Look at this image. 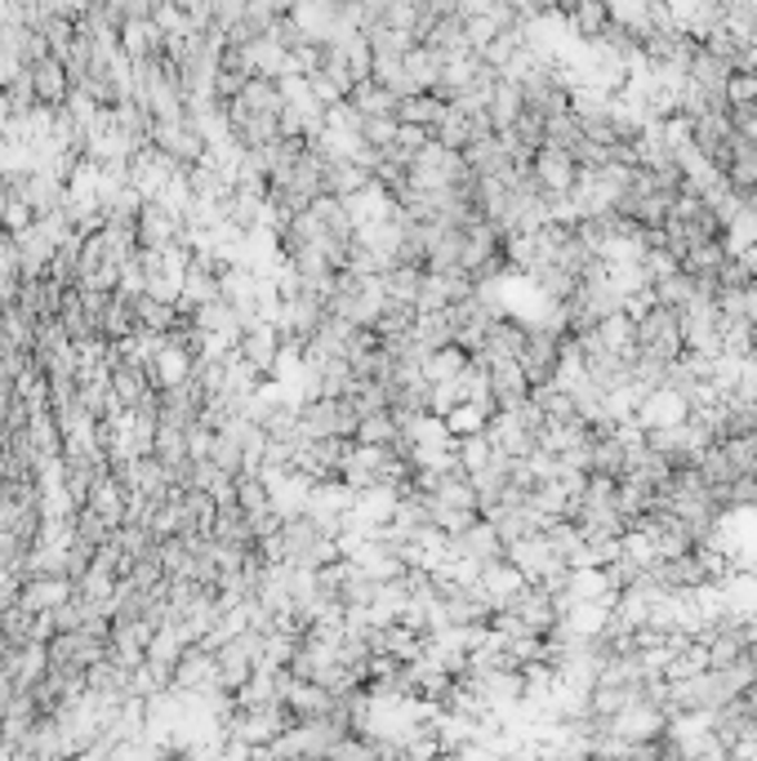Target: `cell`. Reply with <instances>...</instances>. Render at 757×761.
<instances>
[{
	"instance_id": "obj_1",
	"label": "cell",
	"mask_w": 757,
	"mask_h": 761,
	"mask_svg": "<svg viewBox=\"0 0 757 761\" xmlns=\"http://www.w3.org/2000/svg\"><path fill=\"white\" fill-rule=\"evenodd\" d=\"M361 414L347 396H312L298 401V441H356Z\"/></svg>"
},
{
	"instance_id": "obj_2",
	"label": "cell",
	"mask_w": 757,
	"mask_h": 761,
	"mask_svg": "<svg viewBox=\"0 0 757 761\" xmlns=\"http://www.w3.org/2000/svg\"><path fill=\"white\" fill-rule=\"evenodd\" d=\"M686 356V343H681V320L672 307H650L641 320H637V360H650V365H677Z\"/></svg>"
},
{
	"instance_id": "obj_3",
	"label": "cell",
	"mask_w": 757,
	"mask_h": 761,
	"mask_svg": "<svg viewBox=\"0 0 757 761\" xmlns=\"http://www.w3.org/2000/svg\"><path fill=\"white\" fill-rule=\"evenodd\" d=\"M151 147L169 156L178 169H196L205 160V142L187 120H151Z\"/></svg>"
},
{
	"instance_id": "obj_4",
	"label": "cell",
	"mask_w": 757,
	"mask_h": 761,
	"mask_svg": "<svg viewBox=\"0 0 757 761\" xmlns=\"http://www.w3.org/2000/svg\"><path fill=\"white\" fill-rule=\"evenodd\" d=\"M574 178H579V165H574L566 151L539 147V151L530 156V182H534L548 200H566V196L574 191Z\"/></svg>"
},
{
	"instance_id": "obj_5",
	"label": "cell",
	"mask_w": 757,
	"mask_h": 761,
	"mask_svg": "<svg viewBox=\"0 0 757 761\" xmlns=\"http://www.w3.org/2000/svg\"><path fill=\"white\" fill-rule=\"evenodd\" d=\"M27 76H31L36 107H49V111H62V107H67V98H71V76H67V67L58 62V53L31 62Z\"/></svg>"
},
{
	"instance_id": "obj_6",
	"label": "cell",
	"mask_w": 757,
	"mask_h": 761,
	"mask_svg": "<svg viewBox=\"0 0 757 761\" xmlns=\"http://www.w3.org/2000/svg\"><path fill=\"white\" fill-rule=\"evenodd\" d=\"M71 596H76L71 579L27 574V579L18 583V605H22V610H31V614H49V610H58V605H62V601H71Z\"/></svg>"
},
{
	"instance_id": "obj_7",
	"label": "cell",
	"mask_w": 757,
	"mask_h": 761,
	"mask_svg": "<svg viewBox=\"0 0 757 761\" xmlns=\"http://www.w3.org/2000/svg\"><path fill=\"white\" fill-rule=\"evenodd\" d=\"M503 538L494 534V525L490 521H476V525H468L463 534H454V556H463V561H472V565H494V561H503Z\"/></svg>"
},
{
	"instance_id": "obj_8",
	"label": "cell",
	"mask_w": 757,
	"mask_h": 761,
	"mask_svg": "<svg viewBox=\"0 0 757 761\" xmlns=\"http://www.w3.org/2000/svg\"><path fill=\"white\" fill-rule=\"evenodd\" d=\"M343 102L352 107V116H356V120H383V116H396V107H401V98H396L392 89H383L374 76H370V80H361V85H352Z\"/></svg>"
},
{
	"instance_id": "obj_9",
	"label": "cell",
	"mask_w": 757,
	"mask_h": 761,
	"mask_svg": "<svg viewBox=\"0 0 757 761\" xmlns=\"http://www.w3.org/2000/svg\"><path fill=\"white\" fill-rule=\"evenodd\" d=\"M129 307H134V325H138V334L165 338V334L178 325V307H174V303H165V298H156V294H138Z\"/></svg>"
},
{
	"instance_id": "obj_10",
	"label": "cell",
	"mask_w": 757,
	"mask_h": 761,
	"mask_svg": "<svg viewBox=\"0 0 757 761\" xmlns=\"http://www.w3.org/2000/svg\"><path fill=\"white\" fill-rule=\"evenodd\" d=\"M521 111H525V98H521V89L512 85V80H494V89H490V107H485V116H490V129L494 134H508L517 120H521Z\"/></svg>"
},
{
	"instance_id": "obj_11",
	"label": "cell",
	"mask_w": 757,
	"mask_h": 761,
	"mask_svg": "<svg viewBox=\"0 0 757 761\" xmlns=\"http://www.w3.org/2000/svg\"><path fill=\"white\" fill-rule=\"evenodd\" d=\"M445 111H450V102H441L436 93H414V98H401L396 120H401V125H414V129L436 134V125L445 120Z\"/></svg>"
},
{
	"instance_id": "obj_12",
	"label": "cell",
	"mask_w": 757,
	"mask_h": 761,
	"mask_svg": "<svg viewBox=\"0 0 757 761\" xmlns=\"http://www.w3.org/2000/svg\"><path fill=\"white\" fill-rule=\"evenodd\" d=\"M468 352H459V347H441V352H432V356H423V383L427 387H441V383H454L463 369H468Z\"/></svg>"
},
{
	"instance_id": "obj_13",
	"label": "cell",
	"mask_w": 757,
	"mask_h": 761,
	"mask_svg": "<svg viewBox=\"0 0 757 761\" xmlns=\"http://www.w3.org/2000/svg\"><path fill=\"white\" fill-rule=\"evenodd\" d=\"M490 418H494V414H485L481 405H454L441 423H445V432H450L454 441H468V436H481V432L490 427Z\"/></svg>"
},
{
	"instance_id": "obj_14",
	"label": "cell",
	"mask_w": 757,
	"mask_h": 761,
	"mask_svg": "<svg viewBox=\"0 0 757 761\" xmlns=\"http://www.w3.org/2000/svg\"><path fill=\"white\" fill-rule=\"evenodd\" d=\"M396 436H401V423L383 409V414H370V418H361V427H356V445H383V449H392L396 445Z\"/></svg>"
},
{
	"instance_id": "obj_15",
	"label": "cell",
	"mask_w": 757,
	"mask_h": 761,
	"mask_svg": "<svg viewBox=\"0 0 757 761\" xmlns=\"http://www.w3.org/2000/svg\"><path fill=\"white\" fill-rule=\"evenodd\" d=\"M757 102V71H735L726 80V107H753Z\"/></svg>"
}]
</instances>
